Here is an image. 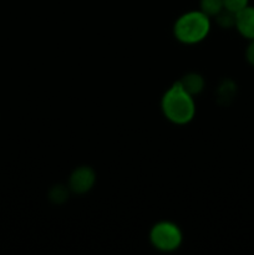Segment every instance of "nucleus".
<instances>
[{
	"label": "nucleus",
	"instance_id": "obj_9",
	"mask_svg": "<svg viewBox=\"0 0 254 255\" xmlns=\"http://www.w3.org/2000/svg\"><path fill=\"white\" fill-rule=\"evenodd\" d=\"M236 15L234 12L228 11V10L223 9L218 15H217V21L222 27H231L236 26Z\"/></svg>",
	"mask_w": 254,
	"mask_h": 255
},
{
	"label": "nucleus",
	"instance_id": "obj_10",
	"mask_svg": "<svg viewBox=\"0 0 254 255\" xmlns=\"http://www.w3.org/2000/svg\"><path fill=\"white\" fill-rule=\"evenodd\" d=\"M248 1L249 0H223V5L226 10L238 14L241 10L248 6Z\"/></svg>",
	"mask_w": 254,
	"mask_h": 255
},
{
	"label": "nucleus",
	"instance_id": "obj_6",
	"mask_svg": "<svg viewBox=\"0 0 254 255\" xmlns=\"http://www.w3.org/2000/svg\"><path fill=\"white\" fill-rule=\"evenodd\" d=\"M178 82L179 85L182 86V89L184 91L188 92L189 95L192 96H196V95L201 94L202 90L204 87V80L201 75L198 74H188V75H184Z\"/></svg>",
	"mask_w": 254,
	"mask_h": 255
},
{
	"label": "nucleus",
	"instance_id": "obj_4",
	"mask_svg": "<svg viewBox=\"0 0 254 255\" xmlns=\"http://www.w3.org/2000/svg\"><path fill=\"white\" fill-rule=\"evenodd\" d=\"M95 182H96V174L94 169L87 166H82L71 173L69 179V188L76 194H85L91 191Z\"/></svg>",
	"mask_w": 254,
	"mask_h": 255
},
{
	"label": "nucleus",
	"instance_id": "obj_1",
	"mask_svg": "<svg viewBox=\"0 0 254 255\" xmlns=\"http://www.w3.org/2000/svg\"><path fill=\"white\" fill-rule=\"evenodd\" d=\"M162 112L172 124L187 125L196 115V104L192 95L184 91L178 82L169 87L162 97Z\"/></svg>",
	"mask_w": 254,
	"mask_h": 255
},
{
	"label": "nucleus",
	"instance_id": "obj_2",
	"mask_svg": "<svg viewBox=\"0 0 254 255\" xmlns=\"http://www.w3.org/2000/svg\"><path fill=\"white\" fill-rule=\"evenodd\" d=\"M211 31V20L204 12L189 11L174 22L173 34L182 44L193 45L203 41Z\"/></svg>",
	"mask_w": 254,
	"mask_h": 255
},
{
	"label": "nucleus",
	"instance_id": "obj_8",
	"mask_svg": "<svg viewBox=\"0 0 254 255\" xmlns=\"http://www.w3.org/2000/svg\"><path fill=\"white\" fill-rule=\"evenodd\" d=\"M49 198L51 199L52 203L62 204L67 198H69V191L64 186H55L50 191Z\"/></svg>",
	"mask_w": 254,
	"mask_h": 255
},
{
	"label": "nucleus",
	"instance_id": "obj_11",
	"mask_svg": "<svg viewBox=\"0 0 254 255\" xmlns=\"http://www.w3.org/2000/svg\"><path fill=\"white\" fill-rule=\"evenodd\" d=\"M246 57H247V61H248L252 66H254V39L252 40L251 44H249L248 47H247Z\"/></svg>",
	"mask_w": 254,
	"mask_h": 255
},
{
	"label": "nucleus",
	"instance_id": "obj_3",
	"mask_svg": "<svg viewBox=\"0 0 254 255\" xmlns=\"http://www.w3.org/2000/svg\"><path fill=\"white\" fill-rule=\"evenodd\" d=\"M182 232L177 224L172 222H159L154 224L149 233L152 246L161 252H173L182 244Z\"/></svg>",
	"mask_w": 254,
	"mask_h": 255
},
{
	"label": "nucleus",
	"instance_id": "obj_5",
	"mask_svg": "<svg viewBox=\"0 0 254 255\" xmlns=\"http://www.w3.org/2000/svg\"><path fill=\"white\" fill-rule=\"evenodd\" d=\"M236 27L246 39H254V6H247L236 15Z\"/></svg>",
	"mask_w": 254,
	"mask_h": 255
},
{
	"label": "nucleus",
	"instance_id": "obj_7",
	"mask_svg": "<svg viewBox=\"0 0 254 255\" xmlns=\"http://www.w3.org/2000/svg\"><path fill=\"white\" fill-rule=\"evenodd\" d=\"M223 9V0H201V11L207 16H217Z\"/></svg>",
	"mask_w": 254,
	"mask_h": 255
}]
</instances>
